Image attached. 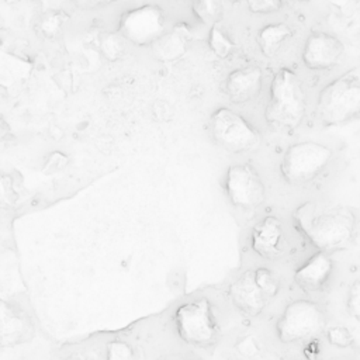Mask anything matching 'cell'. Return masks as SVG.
Listing matches in <instances>:
<instances>
[{
	"mask_svg": "<svg viewBox=\"0 0 360 360\" xmlns=\"http://www.w3.org/2000/svg\"><path fill=\"white\" fill-rule=\"evenodd\" d=\"M235 349L238 350V353L243 357H253L256 356L259 352H260V346H259V342L253 338V336H245L242 338Z\"/></svg>",
	"mask_w": 360,
	"mask_h": 360,
	"instance_id": "obj_30",
	"label": "cell"
},
{
	"mask_svg": "<svg viewBox=\"0 0 360 360\" xmlns=\"http://www.w3.org/2000/svg\"><path fill=\"white\" fill-rule=\"evenodd\" d=\"M333 270V263L330 257L318 252L312 255L307 263L298 267L294 273L295 284L305 292H316L321 291L328 283Z\"/></svg>",
	"mask_w": 360,
	"mask_h": 360,
	"instance_id": "obj_15",
	"label": "cell"
},
{
	"mask_svg": "<svg viewBox=\"0 0 360 360\" xmlns=\"http://www.w3.org/2000/svg\"><path fill=\"white\" fill-rule=\"evenodd\" d=\"M343 44L326 32H312L304 45L302 62L312 70H326L336 66L343 55Z\"/></svg>",
	"mask_w": 360,
	"mask_h": 360,
	"instance_id": "obj_11",
	"label": "cell"
},
{
	"mask_svg": "<svg viewBox=\"0 0 360 360\" xmlns=\"http://www.w3.org/2000/svg\"><path fill=\"white\" fill-rule=\"evenodd\" d=\"M18 201V193L10 174H0V210H10Z\"/></svg>",
	"mask_w": 360,
	"mask_h": 360,
	"instance_id": "obj_22",
	"label": "cell"
},
{
	"mask_svg": "<svg viewBox=\"0 0 360 360\" xmlns=\"http://www.w3.org/2000/svg\"><path fill=\"white\" fill-rule=\"evenodd\" d=\"M332 150L314 141L297 142L285 150L280 172L284 180L292 186H301L315 179L330 162Z\"/></svg>",
	"mask_w": 360,
	"mask_h": 360,
	"instance_id": "obj_4",
	"label": "cell"
},
{
	"mask_svg": "<svg viewBox=\"0 0 360 360\" xmlns=\"http://www.w3.org/2000/svg\"><path fill=\"white\" fill-rule=\"evenodd\" d=\"M34 338L30 316L11 301L0 297V347H17Z\"/></svg>",
	"mask_w": 360,
	"mask_h": 360,
	"instance_id": "obj_10",
	"label": "cell"
},
{
	"mask_svg": "<svg viewBox=\"0 0 360 360\" xmlns=\"http://www.w3.org/2000/svg\"><path fill=\"white\" fill-rule=\"evenodd\" d=\"M326 323L321 307L308 300L290 302L276 323L277 338L283 343H294L318 335Z\"/></svg>",
	"mask_w": 360,
	"mask_h": 360,
	"instance_id": "obj_7",
	"label": "cell"
},
{
	"mask_svg": "<svg viewBox=\"0 0 360 360\" xmlns=\"http://www.w3.org/2000/svg\"><path fill=\"white\" fill-rule=\"evenodd\" d=\"M311 243L321 252L346 248L356 235V215L345 207L332 208L302 222Z\"/></svg>",
	"mask_w": 360,
	"mask_h": 360,
	"instance_id": "obj_3",
	"label": "cell"
},
{
	"mask_svg": "<svg viewBox=\"0 0 360 360\" xmlns=\"http://www.w3.org/2000/svg\"><path fill=\"white\" fill-rule=\"evenodd\" d=\"M253 273H255V281L260 288V291L264 294V297L267 300H271L273 297H276L280 290V283L276 274L266 267L253 269Z\"/></svg>",
	"mask_w": 360,
	"mask_h": 360,
	"instance_id": "obj_20",
	"label": "cell"
},
{
	"mask_svg": "<svg viewBox=\"0 0 360 360\" xmlns=\"http://www.w3.org/2000/svg\"><path fill=\"white\" fill-rule=\"evenodd\" d=\"M229 201L242 210H253L264 200V186L259 173L246 163L229 166L225 179Z\"/></svg>",
	"mask_w": 360,
	"mask_h": 360,
	"instance_id": "obj_9",
	"label": "cell"
},
{
	"mask_svg": "<svg viewBox=\"0 0 360 360\" xmlns=\"http://www.w3.org/2000/svg\"><path fill=\"white\" fill-rule=\"evenodd\" d=\"M208 44L211 51L219 58H226L233 49V42L229 39L226 32L217 25H214L210 31Z\"/></svg>",
	"mask_w": 360,
	"mask_h": 360,
	"instance_id": "obj_21",
	"label": "cell"
},
{
	"mask_svg": "<svg viewBox=\"0 0 360 360\" xmlns=\"http://www.w3.org/2000/svg\"><path fill=\"white\" fill-rule=\"evenodd\" d=\"M184 51V38L181 32H172L162 35L153 42V52L159 59H174Z\"/></svg>",
	"mask_w": 360,
	"mask_h": 360,
	"instance_id": "obj_18",
	"label": "cell"
},
{
	"mask_svg": "<svg viewBox=\"0 0 360 360\" xmlns=\"http://www.w3.org/2000/svg\"><path fill=\"white\" fill-rule=\"evenodd\" d=\"M360 108V73L357 68L326 84L316 104V117L323 125H338L357 117Z\"/></svg>",
	"mask_w": 360,
	"mask_h": 360,
	"instance_id": "obj_2",
	"label": "cell"
},
{
	"mask_svg": "<svg viewBox=\"0 0 360 360\" xmlns=\"http://www.w3.org/2000/svg\"><path fill=\"white\" fill-rule=\"evenodd\" d=\"M160 360H193V359H187V357H179V356H170V357H163Z\"/></svg>",
	"mask_w": 360,
	"mask_h": 360,
	"instance_id": "obj_33",
	"label": "cell"
},
{
	"mask_svg": "<svg viewBox=\"0 0 360 360\" xmlns=\"http://www.w3.org/2000/svg\"><path fill=\"white\" fill-rule=\"evenodd\" d=\"M165 31V15L159 6L146 4L121 15L118 35L135 45L153 44Z\"/></svg>",
	"mask_w": 360,
	"mask_h": 360,
	"instance_id": "obj_8",
	"label": "cell"
},
{
	"mask_svg": "<svg viewBox=\"0 0 360 360\" xmlns=\"http://www.w3.org/2000/svg\"><path fill=\"white\" fill-rule=\"evenodd\" d=\"M246 6L252 13L267 14V13L278 11L283 7V3L277 0H252V1H248Z\"/></svg>",
	"mask_w": 360,
	"mask_h": 360,
	"instance_id": "obj_27",
	"label": "cell"
},
{
	"mask_svg": "<svg viewBox=\"0 0 360 360\" xmlns=\"http://www.w3.org/2000/svg\"><path fill=\"white\" fill-rule=\"evenodd\" d=\"M68 163V158L60 153V152H53L51 153L45 162H44V166H42V172L45 174H53L56 172H59L60 169H63Z\"/></svg>",
	"mask_w": 360,
	"mask_h": 360,
	"instance_id": "obj_29",
	"label": "cell"
},
{
	"mask_svg": "<svg viewBox=\"0 0 360 360\" xmlns=\"http://www.w3.org/2000/svg\"><path fill=\"white\" fill-rule=\"evenodd\" d=\"M79 6H84V7H97V6H104L107 3L104 1H87V3H77Z\"/></svg>",
	"mask_w": 360,
	"mask_h": 360,
	"instance_id": "obj_32",
	"label": "cell"
},
{
	"mask_svg": "<svg viewBox=\"0 0 360 360\" xmlns=\"http://www.w3.org/2000/svg\"><path fill=\"white\" fill-rule=\"evenodd\" d=\"M307 108V96L301 80L288 68H281L271 80L264 117L277 129L295 128Z\"/></svg>",
	"mask_w": 360,
	"mask_h": 360,
	"instance_id": "obj_1",
	"label": "cell"
},
{
	"mask_svg": "<svg viewBox=\"0 0 360 360\" xmlns=\"http://www.w3.org/2000/svg\"><path fill=\"white\" fill-rule=\"evenodd\" d=\"M66 360H84V359H83V357H79V356H75V354H73V356H69Z\"/></svg>",
	"mask_w": 360,
	"mask_h": 360,
	"instance_id": "obj_34",
	"label": "cell"
},
{
	"mask_svg": "<svg viewBox=\"0 0 360 360\" xmlns=\"http://www.w3.org/2000/svg\"><path fill=\"white\" fill-rule=\"evenodd\" d=\"M101 48H103L104 55L108 59H117L124 52V46H122L120 35H108V37H105L103 39V42H101Z\"/></svg>",
	"mask_w": 360,
	"mask_h": 360,
	"instance_id": "obj_26",
	"label": "cell"
},
{
	"mask_svg": "<svg viewBox=\"0 0 360 360\" xmlns=\"http://www.w3.org/2000/svg\"><path fill=\"white\" fill-rule=\"evenodd\" d=\"M210 132L217 145L232 153L253 150L260 143L259 131L242 115L225 107L211 115Z\"/></svg>",
	"mask_w": 360,
	"mask_h": 360,
	"instance_id": "obj_5",
	"label": "cell"
},
{
	"mask_svg": "<svg viewBox=\"0 0 360 360\" xmlns=\"http://www.w3.org/2000/svg\"><path fill=\"white\" fill-rule=\"evenodd\" d=\"M292 34V30L285 22L267 24L257 32V44L266 58H271L281 44H284Z\"/></svg>",
	"mask_w": 360,
	"mask_h": 360,
	"instance_id": "obj_17",
	"label": "cell"
},
{
	"mask_svg": "<svg viewBox=\"0 0 360 360\" xmlns=\"http://www.w3.org/2000/svg\"><path fill=\"white\" fill-rule=\"evenodd\" d=\"M347 311L356 321H359V318H360V284L357 280L349 288Z\"/></svg>",
	"mask_w": 360,
	"mask_h": 360,
	"instance_id": "obj_28",
	"label": "cell"
},
{
	"mask_svg": "<svg viewBox=\"0 0 360 360\" xmlns=\"http://www.w3.org/2000/svg\"><path fill=\"white\" fill-rule=\"evenodd\" d=\"M11 132V128H10V124L7 122L6 118L0 117V143L10 135Z\"/></svg>",
	"mask_w": 360,
	"mask_h": 360,
	"instance_id": "obj_31",
	"label": "cell"
},
{
	"mask_svg": "<svg viewBox=\"0 0 360 360\" xmlns=\"http://www.w3.org/2000/svg\"><path fill=\"white\" fill-rule=\"evenodd\" d=\"M263 73L257 66L240 68L231 72L225 82V91L235 104H245L256 98L262 90Z\"/></svg>",
	"mask_w": 360,
	"mask_h": 360,
	"instance_id": "obj_14",
	"label": "cell"
},
{
	"mask_svg": "<svg viewBox=\"0 0 360 360\" xmlns=\"http://www.w3.org/2000/svg\"><path fill=\"white\" fill-rule=\"evenodd\" d=\"M68 15L60 10H48L42 13L35 21V31L44 38H55L63 27Z\"/></svg>",
	"mask_w": 360,
	"mask_h": 360,
	"instance_id": "obj_19",
	"label": "cell"
},
{
	"mask_svg": "<svg viewBox=\"0 0 360 360\" xmlns=\"http://www.w3.org/2000/svg\"><path fill=\"white\" fill-rule=\"evenodd\" d=\"M328 342L336 347H349L353 343L352 332L345 326H332L326 330Z\"/></svg>",
	"mask_w": 360,
	"mask_h": 360,
	"instance_id": "obj_24",
	"label": "cell"
},
{
	"mask_svg": "<svg viewBox=\"0 0 360 360\" xmlns=\"http://www.w3.org/2000/svg\"><path fill=\"white\" fill-rule=\"evenodd\" d=\"M193 10H194V14L201 21L211 22V21H217L222 14V4L214 0H202V1L194 3Z\"/></svg>",
	"mask_w": 360,
	"mask_h": 360,
	"instance_id": "obj_23",
	"label": "cell"
},
{
	"mask_svg": "<svg viewBox=\"0 0 360 360\" xmlns=\"http://www.w3.org/2000/svg\"><path fill=\"white\" fill-rule=\"evenodd\" d=\"M250 245L256 255L274 260L283 255L285 248V236L283 224L276 217H266L259 221L250 236Z\"/></svg>",
	"mask_w": 360,
	"mask_h": 360,
	"instance_id": "obj_12",
	"label": "cell"
},
{
	"mask_svg": "<svg viewBox=\"0 0 360 360\" xmlns=\"http://www.w3.org/2000/svg\"><path fill=\"white\" fill-rule=\"evenodd\" d=\"M229 298L233 307L248 316L259 315L269 301L255 281L253 269L242 273L229 285Z\"/></svg>",
	"mask_w": 360,
	"mask_h": 360,
	"instance_id": "obj_13",
	"label": "cell"
},
{
	"mask_svg": "<svg viewBox=\"0 0 360 360\" xmlns=\"http://www.w3.org/2000/svg\"><path fill=\"white\" fill-rule=\"evenodd\" d=\"M177 335L191 346L204 347L217 340L218 326L207 298H198L180 305L174 314Z\"/></svg>",
	"mask_w": 360,
	"mask_h": 360,
	"instance_id": "obj_6",
	"label": "cell"
},
{
	"mask_svg": "<svg viewBox=\"0 0 360 360\" xmlns=\"http://www.w3.org/2000/svg\"><path fill=\"white\" fill-rule=\"evenodd\" d=\"M32 65L0 45V90L14 93L30 79Z\"/></svg>",
	"mask_w": 360,
	"mask_h": 360,
	"instance_id": "obj_16",
	"label": "cell"
},
{
	"mask_svg": "<svg viewBox=\"0 0 360 360\" xmlns=\"http://www.w3.org/2000/svg\"><path fill=\"white\" fill-rule=\"evenodd\" d=\"M107 360H134V350L124 340H111L107 345Z\"/></svg>",
	"mask_w": 360,
	"mask_h": 360,
	"instance_id": "obj_25",
	"label": "cell"
}]
</instances>
